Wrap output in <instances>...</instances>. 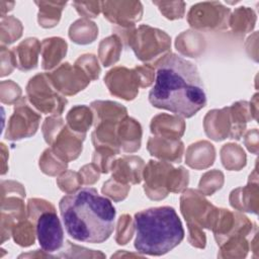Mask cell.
<instances>
[{"label":"cell","instance_id":"11","mask_svg":"<svg viewBox=\"0 0 259 259\" xmlns=\"http://www.w3.org/2000/svg\"><path fill=\"white\" fill-rule=\"evenodd\" d=\"M39 120L40 115L29 106L25 98H21L15 104L14 112L8 122L5 138L15 141L31 137L37 131Z\"/></svg>","mask_w":259,"mask_h":259},{"label":"cell","instance_id":"20","mask_svg":"<svg viewBox=\"0 0 259 259\" xmlns=\"http://www.w3.org/2000/svg\"><path fill=\"white\" fill-rule=\"evenodd\" d=\"M41 45L34 37L26 38L12 50L15 67L21 71H29L37 65L38 53Z\"/></svg>","mask_w":259,"mask_h":259},{"label":"cell","instance_id":"29","mask_svg":"<svg viewBox=\"0 0 259 259\" xmlns=\"http://www.w3.org/2000/svg\"><path fill=\"white\" fill-rule=\"evenodd\" d=\"M256 22V14L249 7L237 8L233 15L230 16L229 24L233 31L239 33H245L253 29Z\"/></svg>","mask_w":259,"mask_h":259},{"label":"cell","instance_id":"14","mask_svg":"<svg viewBox=\"0 0 259 259\" xmlns=\"http://www.w3.org/2000/svg\"><path fill=\"white\" fill-rule=\"evenodd\" d=\"M104 17L119 27H134L143 15V6L139 1H104L101 2Z\"/></svg>","mask_w":259,"mask_h":259},{"label":"cell","instance_id":"30","mask_svg":"<svg viewBox=\"0 0 259 259\" xmlns=\"http://www.w3.org/2000/svg\"><path fill=\"white\" fill-rule=\"evenodd\" d=\"M121 52V40L118 35L113 34L101 40L99 44V59L104 67L114 64L119 59Z\"/></svg>","mask_w":259,"mask_h":259},{"label":"cell","instance_id":"39","mask_svg":"<svg viewBox=\"0 0 259 259\" xmlns=\"http://www.w3.org/2000/svg\"><path fill=\"white\" fill-rule=\"evenodd\" d=\"M6 31H10L7 39L4 44H11L15 41L17 38L21 36L22 33V25L18 19L13 16H8L7 18H2L1 21V32L4 33Z\"/></svg>","mask_w":259,"mask_h":259},{"label":"cell","instance_id":"10","mask_svg":"<svg viewBox=\"0 0 259 259\" xmlns=\"http://www.w3.org/2000/svg\"><path fill=\"white\" fill-rule=\"evenodd\" d=\"M230 12L221 2H201L191 6L187 21L197 29H224L229 25Z\"/></svg>","mask_w":259,"mask_h":259},{"label":"cell","instance_id":"3","mask_svg":"<svg viewBox=\"0 0 259 259\" xmlns=\"http://www.w3.org/2000/svg\"><path fill=\"white\" fill-rule=\"evenodd\" d=\"M136 250L145 255L161 256L178 246L184 238V230L175 209L158 206L135 214Z\"/></svg>","mask_w":259,"mask_h":259},{"label":"cell","instance_id":"26","mask_svg":"<svg viewBox=\"0 0 259 259\" xmlns=\"http://www.w3.org/2000/svg\"><path fill=\"white\" fill-rule=\"evenodd\" d=\"M204 38L197 32L187 30L183 31L179 36L176 37L175 46L177 50L191 58L198 57L204 50Z\"/></svg>","mask_w":259,"mask_h":259},{"label":"cell","instance_id":"6","mask_svg":"<svg viewBox=\"0 0 259 259\" xmlns=\"http://www.w3.org/2000/svg\"><path fill=\"white\" fill-rule=\"evenodd\" d=\"M114 31L122 32L124 42L135 52L137 58L143 62L156 63L167 55L171 47L170 36L163 30L151 27L149 25H141L139 28L119 27Z\"/></svg>","mask_w":259,"mask_h":259},{"label":"cell","instance_id":"8","mask_svg":"<svg viewBox=\"0 0 259 259\" xmlns=\"http://www.w3.org/2000/svg\"><path fill=\"white\" fill-rule=\"evenodd\" d=\"M46 142L52 146V151L64 162L78 158L82 151V139L73 133L57 115L46 118L42 124Z\"/></svg>","mask_w":259,"mask_h":259},{"label":"cell","instance_id":"31","mask_svg":"<svg viewBox=\"0 0 259 259\" xmlns=\"http://www.w3.org/2000/svg\"><path fill=\"white\" fill-rule=\"evenodd\" d=\"M223 165L229 170H240L246 165L244 150L235 144H227L221 150Z\"/></svg>","mask_w":259,"mask_h":259},{"label":"cell","instance_id":"37","mask_svg":"<svg viewBox=\"0 0 259 259\" xmlns=\"http://www.w3.org/2000/svg\"><path fill=\"white\" fill-rule=\"evenodd\" d=\"M76 66L81 68L90 80H96L100 74V67L98 65L97 59L94 55L86 54L81 56L75 63Z\"/></svg>","mask_w":259,"mask_h":259},{"label":"cell","instance_id":"34","mask_svg":"<svg viewBox=\"0 0 259 259\" xmlns=\"http://www.w3.org/2000/svg\"><path fill=\"white\" fill-rule=\"evenodd\" d=\"M224 183V175L221 171L213 170L206 172L199 181V189L201 193L211 195L220 189Z\"/></svg>","mask_w":259,"mask_h":259},{"label":"cell","instance_id":"42","mask_svg":"<svg viewBox=\"0 0 259 259\" xmlns=\"http://www.w3.org/2000/svg\"><path fill=\"white\" fill-rule=\"evenodd\" d=\"M139 74L140 81H141V87H148L150 86L155 77V71L154 68L151 65H144V66H138L135 68Z\"/></svg>","mask_w":259,"mask_h":259},{"label":"cell","instance_id":"17","mask_svg":"<svg viewBox=\"0 0 259 259\" xmlns=\"http://www.w3.org/2000/svg\"><path fill=\"white\" fill-rule=\"evenodd\" d=\"M117 143L120 149L126 153H134L140 149L142 127L134 118L123 117L117 125L116 130Z\"/></svg>","mask_w":259,"mask_h":259},{"label":"cell","instance_id":"38","mask_svg":"<svg viewBox=\"0 0 259 259\" xmlns=\"http://www.w3.org/2000/svg\"><path fill=\"white\" fill-rule=\"evenodd\" d=\"M57 183L61 190L67 193H71L78 190L80 185L83 183V180L80 173L67 171L58 178Z\"/></svg>","mask_w":259,"mask_h":259},{"label":"cell","instance_id":"33","mask_svg":"<svg viewBox=\"0 0 259 259\" xmlns=\"http://www.w3.org/2000/svg\"><path fill=\"white\" fill-rule=\"evenodd\" d=\"M12 235L14 241L23 247H27L34 243V226L31 221H19L17 225L12 227Z\"/></svg>","mask_w":259,"mask_h":259},{"label":"cell","instance_id":"18","mask_svg":"<svg viewBox=\"0 0 259 259\" xmlns=\"http://www.w3.org/2000/svg\"><path fill=\"white\" fill-rule=\"evenodd\" d=\"M183 149V143L179 139L155 137L148 141V151L152 156L175 163L181 161Z\"/></svg>","mask_w":259,"mask_h":259},{"label":"cell","instance_id":"21","mask_svg":"<svg viewBox=\"0 0 259 259\" xmlns=\"http://www.w3.org/2000/svg\"><path fill=\"white\" fill-rule=\"evenodd\" d=\"M184 130L185 122L179 116L162 113L152 118L151 132L157 136L178 140Z\"/></svg>","mask_w":259,"mask_h":259},{"label":"cell","instance_id":"12","mask_svg":"<svg viewBox=\"0 0 259 259\" xmlns=\"http://www.w3.org/2000/svg\"><path fill=\"white\" fill-rule=\"evenodd\" d=\"M55 89L65 95H74L87 87L90 82L86 73L78 66L62 64L52 73H47Z\"/></svg>","mask_w":259,"mask_h":259},{"label":"cell","instance_id":"19","mask_svg":"<svg viewBox=\"0 0 259 259\" xmlns=\"http://www.w3.org/2000/svg\"><path fill=\"white\" fill-rule=\"evenodd\" d=\"M231 127L232 123L229 107L208 111L204 117L205 134L214 141H221L230 137Z\"/></svg>","mask_w":259,"mask_h":259},{"label":"cell","instance_id":"16","mask_svg":"<svg viewBox=\"0 0 259 259\" xmlns=\"http://www.w3.org/2000/svg\"><path fill=\"white\" fill-rule=\"evenodd\" d=\"M257 171L254 169L250 175L249 184L246 187H241L233 190L230 195V202L233 207L238 210L253 212L258 211V183Z\"/></svg>","mask_w":259,"mask_h":259},{"label":"cell","instance_id":"22","mask_svg":"<svg viewBox=\"0 0 259 259\" xmlns=\"http://www.w3.org/2000/svg\"><path fill=\"white\" fill-rule=\"evenodd\" d=\"M67 42L61 37L46 38L41 42V66L45 70H51L57 66L66 56Z\"/></svg>","mask_w":259,"mask_h":259},{"label":"cell","instance_id":"15","mask_svg":"<svg viewBox=\"0 0 259 259\" xmlns=\"http://www.w3.org/2000/svg\"><path fill=\"white\" fill-rule=\"evenodd\" d=\"M144 161L137 156H123L117 160H113L110 166L112 178L120 183L137 184L142 180L144 169Z\"/></svg>","mask_w":259,"mask_h":259},{"label":"cell","instance_id":"24","mask_svg":"<svg viewBox=\"0 0 259 259\" xmlns=\"http://www.w3.org/2000/svg\"><path fill=\"white\" fill-rule=\"evenodd\" d=\"M92 121L93 112L86 105H76L72 107L67 114V122L70 130L82 139H85Z\"/></svg>","mask_w":259,"mask_h":259},{"label":"cell","instance_id":"28","mask_svg":"<svg viewBox=\"0 0 259 259\" xmlns=\"http://www.w3.org/2000/svg\"><path fill=\"white\" fill-rule=\"evenodd\" d=\"M98 34V28L96 24L87 18H81L75 21L69 28L70 38L80 45H86L92 42Z\"/></svg>","mask_w":259,"mask_h":259},{"label":"cell","instance_id":"5","mask_svg":"<svg viewBox=\"0 0 259 259\" xmlns=\"http://www.w3.org/2000/svg\"><path fill=\"white\" fill-rule=\"evenodd\" d=\"M188 171L183 167L173 168L167 162L149 161L144 169V189L149 198L159 200L168 192H180L188 184Z\"/></svg>","mask_w":259,"mask_h":259},{"label":"cell","instance_id":"13","mask_svg":"<svg viewBox=\"0 0 259 259\" xmlns=\"http://www.w3.org/2000/svg\"><path fill=\"white\" fill-rule=\"evenodd\" d=\"M104 83L112 95L124 100L135 99L141 86L137 70L125 67H115L108 71L104 77Z\"/></svg>","mask_w":259,"mask_h":259},{"label":"cell","instance_id":"2","mask_svg":"<svg viewBox=\"0 0 259 259\" xmlns=\"http://www.w3.org/2000/svg\"><path fill=\"white\" fill-rule=\"evenodd\" d=\"M59 208L65 229L74 240L100 244L114 229L115 208L95 188L84 187L68 193L60 200Z\"/></svg>","mask_w":259,"mask_h":259},{"label":"cell","instance_id":"44","mask_svg":"<svg viewBox=\"0 0 259 259\" xmlns=\"http://www.w3.org/2000/svg\"><path fill=\"white\" fill-rule=\"evenodd\" d=\"M245 145L250 152H252L254 154L258 153V131H257V128H253L246 134Z\"/></svg>","mask_w":259,"mask_h":259},{"label":"cell","instance_id":"25","mask_svg":"<svg viewBox=\"0 0 259 259\" xmlns=\"http://www.w3.org/2000/svg\"><path fill=\"white\" fill-rule=\"evenodd\" d=\"M231 118L230 139L240 140L246 130V123L252 118L249 103L247 101H239L229 107Z\"/></svg>","mask_w":259,"mask_h":259},{"label":"cell","instance_id":"41","mask_svg":"<svg viewBox=\"0 0 259 259\" xmlns=\"http://www.w3.org/2000/svg\"><path fill=\"white\" fill-rule=\"evenodd\" d=\"M72 5L78 13L84 17H96L101 9V2H81L74 1Z\"/></svg>","mask_w":259,"mask_h":259},{"label":"cell","instance_id":"7","mask_svg":"<svg viewBox=\"0 0 259 259\" xmlns=\"http://www.w3.org/2000/svg\"><path fill=\"white\" fill-rule=\"evenodd\" d=\"M180 200L181 211L188 225L190 244L198 248H204L205 236L199 228L211 230L219 208L204 199L201 193L192 189L186 190Z\"/></svg>","mask_w":259,"mask_h":259},{"label":"cell","instance_id":"35","mask_svg":"<svg viewBox=\"0 0 259 259\" xmlns=\"http://www.w3.org/2000/svg\"><path fill=\"white\" fill-rule=\"evenodd\" d=\"M153 4L157 5L161 13L168 19H180L184 16L185 3L182 1L176 2H164V1H153Z\"/></svg>","mask_w":259,"mask_h":259},{"label":"cell","instance_id":"23","mask_svg":"<svg viewBox=\"0 0 259 259\" xmlns=\"http://www.w3.org/2000/svg\"><path fill=\"white\" fill-rule=\"evenodd\" d=\"M214 160V148L208 142H197L189 146L186 153V163L195 169L210 166Z\"/></svg>","mask_w":259,"mask_h":259},{"label":"cell","instance_id":"36","mask_svg":"<svg viewBox=\"0 0 259 259\" xmlns=\"http://www.w3.org/2000/svg\"><path fill=\"white\" fill-rule=\"evenodd\" d=\"M101 190L104 195L109 196L115 201H119L126 197L127 192L130 190V186L126 184L120 183L112 178L103 184V187Z\"/></svg>","mask_w":259,"mask_h":259},{"label":"cell","instance_id":"1","mask_svg":"<svg viewBox=\"0 0 259 259\" xmlns=\"http://www.w3.org/2000/svg\"><path fill=\"white\" fill-rule=\"evenodd\" d=\"M156 67L155 85L149 92V101L154 107L188 118L205 106L204 87L193 63L168 53Z\"/></svg>","mask_w":259,"mask_h":259},{"label":"cell","instance_id":"27","mask_svg":"<svg viewBox=\"0 0 259 259\" xmlns=\"http://www.w3.org/2000/svg\"><path fill=\"white\" fill-rule=\"evenodd\" d=\"M39 11L37 14V20L40 26L45 28L54 27L58 24L62 11L66 6V2H54V1H35Z\"/></svg>","mask_w":259,"mask_h":259},{"label":"cell","instance_id":"32","mask_svg":"<svg viewBox=\"0 0 259 259\" xmlns=\"http://www.w3.org/2000/svg\"><path fill=\"white\" fill-rule=\"evenodd\" d=\"M39 167L44 173L54 176L65 171L67 162L61 160L52 149H47L39 159Z\"/></svg>","mask_w":259,"mask_h":259},{"label":"cell","instance_id":"43","mask_svg":"<svg viewBox=\"0 0 259 259\" xmlns=\"http://www.w3.org/2000/svg\"><path fill=\"white\" fill-rule=\"evenodd\" d=\"M82 180L85 184H93L99 179V172L97 167L91 163L88 165H85L80 169V172Z\"/></svg>","mask_w":259,"mask_h":259},{"label":"cell","instance_id":"4","mask_svg":"<svg viewBox=\"0 0 259 259\" xmlns=\"http://www.w3.org/2000/svg\"><path fill=\"white\" fill-rule=\"evenodd\" d=\"M28 219L35 223L39 246L44 252L59 251L64 243V232L55 206L47 200L31 198L27 203Z\"/></svg>","mask_w":259,"mask_h":259},{"label":"cell","instance_id":"40","mask_svg":"<svg viewBox=\"0 0 259 259\" xmlns=\"http://www.w3.org/2000/svg\"><path fill=\"white\" fill-rule=\"evenodd\" d=\"M134 233L132 218L128 214H123L119 218L116 232V242L119 245H124L128 240L132 239Z\"/></svg>","mask_w":259,"mask_h":259},{"label":"cell","instance_id":"9","mask_svg":"<svg viewBox=\"0 0 259 259\" xmlns=\"http://www.w3.org/2000/svg\"><path fill=\"white\" fill-rule=\"evenodd\" d=\"M26 93L30 103L44 113L60 115L68 102L52 85L47 73L32 77L26 86Z\"/></svg>","mask_w":259,"mask_h":259}]
</instances>
